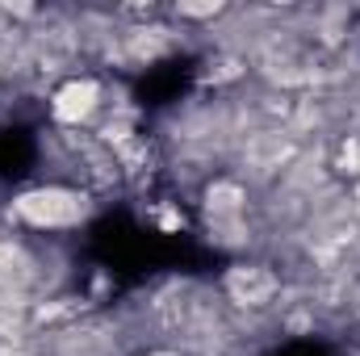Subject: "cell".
<instances>
[{
  "label": "cell",
  "instance_id": "cell-4",
  "mask_svg": "<svg viewBox=\"0 0 360 356\" xmlns=\"http://www.w3.org/2000/svg\"><path fill=\"white\" fill-rule=\"evenodd\" d=\"M239 201H243V193L235 184H214L210 189V214H235Z\"/></svg>",
  "mask_w": 360,
  "mask_h": 356
},
{
  "label": "cell",
  "instance_id": "cell-2",
  "mask_svg": "<svg viewBox=\"0 0 360 356\" xmlns=\"http://www.w3.org/2000/svg\"><path fill=\"white\" fill-rule=\"evenodd\" d=\"M96 96H101V89H96L92 80H72V84H63V89L55 92V117H59V122H80V117H89L92 109H96Z\"/></svg>",
  "mask_w": 360,
  "mask_h": 356
},
{
  "label": "cell",
  "instance_id": "cell-6",
  "mask_svg": "<svg viewBox=\"0 0 360 356\" xmlns=\"http://www.w3.org/2000/svg\"><path fill=\"white\" fill-rule=\"evenodd\" d=\"M13 260H17V248H13V243H0V272L13 268Z\"/></svg>",
  "mask_w": 360,
  "mask_h": 356
},
{
  "label": "cell",
  "instance_id": "cell-7",
  "mask_svg": "<svg viewBox=\"0 0 360 356\" xmlns=\"http://www.w3.org/2000/svg\"><path fill=\"white\" fill-rule=\"evenodd\" d=\"M356 201H360V189H356Z\"/></svg>",
  "mask_w": 360,
  "mask_h": 356
},
{
  "label": "cell",
  "instance_id": "cell-1",
  "mask_svg": "<svg viewBox=\"0 0 360 356\" xmlns=\"http://www.w3.org/2000/svg\"><path fill=\"white\" fill-rule=\"evenodd\" d=\"M13 210H17L30 227H46V231H55V227H76V222H84V214H89L84 197L72 193V189H30V193H21V197L13 201Z\"/></svg>",
  "mask_w": 360,
  "mask_h": 356
},
{
  "label": "cell",
  "instance_id": "cell-5",
  "mask_svg": "<svg viewBox=\"0 0 360 356\" xmlns=\"http://www.w3.org/2000/svg\"><path fill=\"white\" fill-rule=\"evenodd\" d=\"M180 13H188V17H214L218 4H180Z\"/></svg>",
  "mask_w": 360,
  "mask_h": 356
},
{
  "label": "cell",
  "instance_id": "cell-3",
  "mask_svg": "<svg viewBox=\"0 0 360 356\" xmlns=\"http://www.w3.org/2000/svg\"><path fill=\"white\" fill-rule=\"evenodd\" d=\"M226 285H231V293H235L239 302H264L272 289H276V281H272L264 268H235V272L226 276Z\"/></svg>",
  "mask_w": 360,
  "mask_h": 356
}]
</instances>
